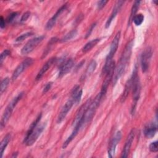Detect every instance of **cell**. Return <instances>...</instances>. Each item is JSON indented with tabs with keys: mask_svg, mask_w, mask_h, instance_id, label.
<instances>
[{
	"mask_svg": "<svg viewBox=\"0 0 158 158\" xmlns=\"http://www.w3.org/2000/svg\"><path fill=\"white\" fill-rule=\"evenodd\" d=\"M133 46V40L128 42L126 45L123 51V53L120 58V60L114 70L115 72H114V75L112 77V80L114 83L113 85H115L117 81V80L123 74L125 70L126 69V67L130 60V59L131 55Z\"/></svg>",
	"mask_w": 158,
	"mask_h": 158,
	"instance_id": "1",
	"label": "cell"
},
{
	"mask_svg": "<svg viewBox=\"0 0 158 158\" xmlns=\"http://www.w3.org/2000/svg\"><path fill=\"white\" fill-rule=\"evenodd\" d=\"M82 96V89L78 85L75 86L72 90L70 98L73 101L74 104H78Z\"/></svg>",
	"mask_w": 158,
	"mask_h": 158,
	"instance_id": "19",
	"label": "cell"
},
{
	"mask_svg": "<svg viewBox=\"0 0 158 158\" xmlns=\"http://www.w3.org/2000/svg\"><path fill=\"white\" fill-rule=\"evenodd\" d=\"M46 127V123H42L40 125H38L33 130L31 134L26 138L24 139L23 142L26 144L27 146H31L33 145L35 141L37 140L38 137L40 136L41 133L43 131Z\"/></svg>",
	"mask_w": 158,
	"mask_h": 158,
	"instance_id": "6",
	"label": "cell"
},
{
	"mask_svg": "<svg viewBox=\"0 0 158 158\" xmlns=\"http://www.w3.org/2000/svg\"><path fill=\"white\" fill-rule=\"evenodd\" d=\"M120 38V31H118L110 44V51H109V52L108 53V55L107 56L105 64L103 67V69H102V74L106 75V73L107 72L109 69L110 68V67L113 62L112 58L118 48Z\"/></svg>",
	"mask_w": 158,
	"mask_h": 158,
	"instance_id": "3",
	"label": "cell"
},
{
	"mask_svg": "<svg viewBox=\"0 0 158 158\" xmlns=\"http://www.w3.org/2000/svg\"><path fill=\"white\" fill-rule=\"evenodd\" d=\"M30 12L29 11L25 12L22 15V17H21V19H20V22H23L26 21V20L28 19V17H30Z\"/></svg>",
	"mask_w": 158,
	"mask_h": 158,
	"instance_id": "35",
	"label": "cell"
},
{
	"mask_svg": "<svg viewBox=\"0 0 158 158\" xmlns=\"http://www.w3.org/2000/svg\"><path fill=\"white\" fill-rule=\"evenodd\" d=\"M33 35V33L32 32H27V33H25L24 34H22L20 36H19L18 38H16L15 41L17 42H20V41H23L25 39L27 38L28 37L31 36Z\"/></svg>",
	"mask_w": 158,
	"mask_h": 158,
	"instance_id": "32",
	"label": "cell"
},
{
	"mask_svg": "<svg viewBox=\"0 0 158 158\" xmlns=\"http://www.w3.org/2000/svg\"><path fill=\"white\" fill-rule=\"evenodd\" d=\"M10 54V52L9 50L8 49H5L4 50L1 54V57H0V64L2 65L4 60H5V59Z\"/></svg>",
	"mask_w": 158,
	"mask_h": 158,
	"instance_id": "31",
	"label": "cell"
},
{
	"mask_svg": "<svg viewBox=\"0 0 158 158\" xmlns=\"http://www.w3.org/2000/svg\"><path fill=\"white\" fill-rule=\"evenodd\" d=\"M123 3H124V1H118L115 3V6H114V9H113V10H112V12L110 15L109 16V17L108 18V19H107L105 27H106V28L109 27L110 23H112V20H114V18L115 17V16L117 15L118 12L120 10V8H121V7L122 6V5H123Z\"/></svg>",
	"mask_w": 158,
	"mask_h": 158,
	"instance_id": "17",
	"label": "cell"
},
{
	"mask_svg": "<svg viewBox=\"0 0 158 158\" xmlns=\"http://www.w3.org/2000/svg\"><path fill=\"white\" fill-rule=\"evenodd\" d=\"M121 138H122V133L121 131H118L117 132H116L114 136L113 137V138L110 142L109 146L108 148V151H107L109 157L111 158L114 156L116 146L118 144V143L120 142Z\"/></svg>",
	"mask_w": 158,
	"mask_h": 158,
	"instance_id": "11",
	"label": "cell"
},
{
	"mask_svg": "<svg viewBox=\"0 0 158 158\" xmlns=\"http://www.w3.org/2000/svg\"><path fill=\"white\" fill-rule=\"evenodd\" d=\"M132 80L131 89L133 91V104L131 107V114H134L137 104V102L139 100L141 92V84L138 75L137 69L135 68L133 72V74L131 77Z\"/></svg>",
	"mask_w": 158,
	"mask_h": 158,
	"instance_id": "2",
	"label": "cell"
},
{
	"mask_svg": "<svg viewBox=\"0 0 158 158\" xmlns=\"http://www.w3.org/2000/svg\"><path fill=\"white\" fill-rule=\"evenodd\" d=\"M95 26H96V23H93V24L91 25L90 28L88 29V31H87V33H86V34L85 38H88V36H89L91 33L92 32V31H93V30L94 29V28Z\"/></svg>",
	"mask_w": 158,
	"mask_h": 158,
	"instance_id": "38",
	"label": "cell"
},
{
	"mask_svg": "<svg viewBox=\"0 0 158 158\" xmlns=\"http://www.w3.org/2000/svg\"><path fill=\"white\" fill-rule=\"evenodd\" d=\"M102 99V97L101 96L100 93H99L95 97L93 101L91 102V104L87 108V109L83 115V117L82 118V127H83L85 125L87 124L88 122H89L91 121V120L92 119V118L93 117V116L96 112L97 108L99 106V104H100Z\"/></svg>",
	"mask_w": 158,
	"mask_h": 158,
	"instance_id": "4",
	"label": "cell"
},
{
	"mask_svg": "<svg viewBox=\"0 0 158 158\" xmlns=\"http://www.w3.org/2000/svg\"><path fill=\"white\" fill-rule=\"evenodd\" d=\"M74 65V62L72 59H69L64 61L59 67V77H62L67 73Z\"/></svg>",
	"mask_w": 158,
	"mask_h": 158,
	"instance_id": "16",
	"label": "cell"
},
{
	"mask_svg": "<svg viewBox=\"0 0 158 158\" xmlns=\"http://www.w3.org/2000/svg\"><path fill=\"white\" fill-rule=\"evenodd\" d=\"M57 41H58V38H56V37H53V38H52L50 40V41H49V43H48V46H47L46 48L45 49V50H44V52H43V57H42V58L46 57V55L48 54V52L50 51V50H51L52 46H53V44H54Z\"/></svg>",
	"mask_w": 158,
	"mask_h": 158,
	"instance_id": "27",
	"label": "cell"
},
{
	"mask_svg": "<svg viewBox=\"0 0 158 158\" xmlns=\"http://www.w3.org/2000/svg\"><path fill=\"white\" fill-rule=\"evenodd\" d=\"M131 85H132V80H131V78H130L129 80H128V81H127V83L125 85L124 91H123V92L122 94L121 98H120V101L122 102H123L126 100V99L131 89Z\"/></svg>",
	"mask_w": 158,
	"mask_h": 158,
	"instance_id": "21",
	"label": "cell"
},
{
	"mask_svg": "<svg viewBox=\"0 0 158 158\" xmlns=\"http://www.w3.org/2000/svg\"><path fill=\"white\" fill-rule=\"evenodd\" d=\"M151 57L152 49L150 47H148L144 49L141 56V67L143 72H146L148 70Z\"/></svg>",
	"mask_w": 158,
	"mask_h": 158,
	"instance_id": "9",
	"label": "cell"
},
{
	"mask_svg": "<svg viewBox=\"0 0 158 158\" xmlns=\"http://www.w3.org/2000/svg\"><path fill=\"white\" fill-rule=\"evenodd\" d=\"M17 156V152L13 153V155L12 156V157H16Z\"/></svg>",
	"mask_w": 158,
	"mask_h": 158,
	"instance_id": "40",
	"label": "cell"
},
{
	"mask_svg": "<svg viewBox=\"0 0 158 158\" xmlns=\"http://www.w3.org/2000/svg\"><path fill=\"white\" fill-rule=\"evenodd\" d=\"M18 14H19V12H13V13L10 14L7 17V20H6L7 22V23H10V22H12L14 20V19L18 15Z\"/></svg>",
	"mask_w": 158,
	"mask_h": 158,
	"instance_id": "34",
	"label": "cell"
},
{
	"mask_svg": "<svg viewBox=\"0 0 158 158\" xmlns=\"http://www.w3.org/2000/svg\"><path fill=\"white\" fill-rule=\"evenodd\" d=\"M141 1H135L133 6H132V8H131V13H130V17H129V22H128V25H130L133 20V19L134 17V16L136 15V13L139 8V4H140Z\"/></svg>",
	"mask_w": 158,
	"mask_h": 158,
	"instance_id": "25",
	"label": "cell"
},
{
	"mask_svg": "<svg viewBox=\"0 0 158 158\" xmlns=\"http://www.w3.org/2000/svg\"><path fill=\"white\" fill-rule=\"evenodd\" d=\"M134 137H135V131L133 129H132L127 136V140L125 141V145H124L122 152L121 157L125 158V157H128L130 151V148H131L133 141V139H134Z\"/></svg>",
	"mask_w": 158,
	"mask_h": 158,
	"instance_id": "14",
	"label": "cell"
},
{
	"mask_svg": "<svg viewBox=\"0 0 158 158\" xmlns=\"http://www.w3.org/2000/svg\"><path fill=\"white\" fill-rule=\"evenodd\" d=\"M77 35V30H72L70 31H69V33H67L61 40H60V42L61 43H65L67 42L70 40H72V38H73L74 37H75Z\"/></svg>",
	"mask_w": 158,
	"mask_h": 158,
	"instance_id": "26",
	"label": "cell"
},
{
	"mask_svg": "<svg viewBox=\"0 0 158 158\" xmlns=\"http://www.w3.org/2000/svg\"><path fill=\"white\" fill-rule=\"evenodd\" d=\"M80 130V128L78 127H74L73 128V130L72 131V133H71V135L68 137V138L65 140V141L63 145H62V148H65L70 143L73 139V138L77 136V135L78 134V131Z\"/></svg>",
	"mask_w": 158,
	"mask_h": 158,
	"instance_id": "24",
	"label": "cell"
},
{
	"mask_svg": "<svg viewBox=\"0 0 158 158\" xmlns=\"http://www.w3.org/2000/svg\"><path fill=\"white\" fill-rule=\"evenodd\" d=\"M114 70H115V62H114V61H113L110 67V68L109 69L107 72L106 73V77H105V78H104V81H103L102 87H101V91L99 93L102 98L106 94V93L107 92V88L109 86V85L110 82L111 81V80H112Z\"/></svg>",
	"mask_w": 158,
	"mask_h": 158,
	"instance_id": "7",
	"label": "cell"
},
{
	"mask_svg": "<svg viewBox=\"0 0 158 158\" xmlns=\"http://www.w3.org/2000/svg\"><path fill=\"white\" fill-rule=\"evenodd\" d=\"M96 66H97V63H96V60L94 59L92 60L90 62L89 64L88 65V66L86 69V73H85L86 75H88L91 74V73H93L94 71V70L96 69Z\"/></svg>",
	"mask_w": 158,
	"mask_h": 158,
	"instance_id": "28",
	"label": "cell"
},
{
	"mask_svg": "<svg viewBox=\"0 0 158 158\" xmlns=\"http://www.w3.org/2000/svg\"><path fill=\"white\" fill-rule=\"evenodd\" d=\"M9 81H10V79L8 77L4 78L1 83V88H0V91H1V94H2L6 89H7L9 84Z\"/></svg>",
	"mask_w": 158,
	"mask_h": 158,
	"instance_id": "30",
	"label": "cell"
},
{
	"mask_svg": "<svg viewBox=\"0 0 158 158\" xmlns=\"http://www.w3.org/2000/svg\"><path fill=\"white\" fill-rule=\"evenodd\" d=\"M5 24H6L5 20H4V18H3V17L1 16L0 17V27H1V28H3L5 27Z\"/></svg>",
	"mask_w": 158,
	"mask_h": 158,
	"instance_id": "39",
	"label": "cell"
},
{
	"mask_svg": "<svg viewBox=\"0 0 158 158\" xmlns=\"http://www.w3.org/2000/svg\"><path fill=\"white\" fill-rule=\"evenodd\" d=\"M100 41L99 38H96L94 40H92L91 41H89V42H88L83 48L82 51L83 52H87L88 51H90L93 47H94Z\"/></svg>",
	"mask_w": 158,
	"mask_h": 158,
	"instance_id": "23",
	"label": "cell"
},
{
	"mask_svg": "<svg viewBox=\"0 0 158 158\" xmlns=\"http://www.w3.org/2000/svg\"><path fill=\"white\" fill-rule=\"evenodd\" d=\"M66 7H67V4H65L57 10V12L54 14V15L48 21L46 25V30H50L54 26L57 19L59 18L60 15L66 9Z\"/></svg>",
	"mask_w": 158,
	"mask_h": 158,
	"instance_id": "15",
	"label": "cell"
},
{
	"mask_svg": "<svg viewBox=\"0 0 158 158\" xmlns=\"http://www.w3.org/2000/svg\"><path fill=\"white\" fill-rule=\"evenodd\" d=\"M157 131V125L156 123H151L148 125L144 129V135L146 138L151 139L154 136Z\"/></svg>",
	"mask_w": 158,
	"mask_h": 158,
	"instance_id": "20",
	"label": "cell"
},
{
	"mask_svg": "<svg viewBox=\"0 0 158 158\" xmlns=\"http://www.w3.org/2000/svg\"><path fill=\"white\" fill-rule=\"evenodd\" d=\"M91 99H88V101H86V102L80 108L73 122V127L77 126L79 124L81 125L82 127V118L83 117V115L87 109V108L88 107V106H89V104H91Z\"/></svg>",
	"mask_w": 158,
	"mask_h": 158,
	"instance_id": "12",
	"label": "cell"
},
{
	"mask_svg": "<svg viewBox=\"0 0 158 158\" xmlns=\"http://www.w3.org/2000/svg\"><path fill=\"white\" fill-rule=\"evenodd\" d=\"M56 60V57H52L43 65V66L41 67V69H40V70L39 71V72L38 73L36 77V80H39L43 77L44 73L48 70V69L51 67V66L54 63Z\"/></svg>",
	"mask_w": 158,
	"mask_h": 158,
	"instance_id": "18",
	"label": "cell"
},
{
	"mask_svg": "<svg viewBox=\"0 0 158 158\" xmlns=\"http://www.w3.org/2000/svg\"><path fill=\"white\" fill-rule=\"evenodd\" d=\"M149 149L150 151L152 152H157L158 151V142L157 141H155L152 143H151L149 145Z\"/></svg>",
	"mask_w": 158,
	"mask_h": 158,
	"instance_id": "33",
	"label": "cell"
},
{
	"mask_svg": "<svg viewBox=\"0 0 158 158\" xmlns=\"http://www.w3.org/2000/svg\"><path fill=\"white\" fill-rule=\"evenodd\" d=\"M107 2H108L107 1H103V0L98 1V9L99 10L102 9L104 7V6L107 3Z\"/></svg>",
	"mask_w": 158,
	"mask_h": 158,
	"instance_id": "36",
	"label": "cell"
},
{
	"mask_svg": "<svg viewBox=\"0 0 158 158\" xmlns=\"http://www.w3.org/2000/svg\"><path fill=\"white\" fill-rule=\"evenodd\" d=\"M10 135L9 133L7 134L4 138L2 139V140L1 142V145H0V148H1V157H2L4 152L8 144V143H9L10 140Z\"/></svg>",
	"mask_w": 158,
	"mask_h": 158,
	"instance_id": "22",
	"label": "cell"
},
{
	"mask_svg": "<svg viewBox=\"0 0 158 158\" xmlns=\"http://www.w3.org/2000/svg\"><path fill=\"white\" fill-rule=\"evenodd\" d=\"M74 104L73 101L70 98L64 104V106L62 107L60 112H59L57 118V123H60L65 118L66 115H67L68 112L70 111L72 107Z\"/></svg>",
	"mask_w": 158,
	"mask_h": 158,
	"instance_id": "13",
	"label": "cell"
},
{
	"mask_svg": "<svg viewBox=\"0 0 158 158\" xmlns=\"http://www.w3.org/2000/svg\"><path fill=\"white\" fill-rule=\"evenodd\" d=\"M143 20H144V15L142 14H136L134 16L132 21L136 26H139L143 22Z\"/></svg>",
	"mask_w": 158,
	"mask_h": 158,
	"instance_id": "29",
	"label": "cell"
},
{
	"mask_svg": "<svg viewBox=\"0 0 158 158\" xmlns=\"http://www.w3.org/2000/svg\"><path fill=\"white\" fill-rule=\"evenodd\" d=\"M23 96V93H19L15 98H14L13 99V100L8 104V106H7V107L6 108V109L4 110V112L3 113V115L2 116L1 118V123H0V127H1V129L2 130L5 125H6L7 122H8V120H9L11 114L12 113V111L14 110V109L15 108V107L16 106L17 104L18 103V102L20 100V99L22 98Z\"/></svg>",
	"mask_w": 158,
	"mask_h": 158,
	"instance_id": "5",
	"label": "cell"
},
{
	"mask_svg": "<svg viewBox=\"0 0 158 158\" xmlns=\"http://www.w3.org/2000/svg\"><path fill=\"white\" fill-rule=\"evenodd\" d=\"M33 60L31 58H27L22 62L14 71L12 75V80H15L28 67L33 64Z\"/></svg>",
	"mask_w": 158,
	"mask_h": 158,
	"instance_id": "10",
	"label": "cell"
},
{
	"mask_svg": "<svg viewBox=\"0 0 158 158\" xmlns=\"http://www.w3.org/2000/svg\"><path fill=\"white\" fill-rule=\"evenodd\" d=\"M51 86H52V82H49V83H48L43 88V93H47L51 88Z\"/></svg>",
	"mask_w": 158,
	"mask_h": 158,
	"instance_id": "37",
	"label": "cell"
},
{
	"mask_svg": "<svg viewBox=\"0 0 158 158\" xmlns=\"http://www.w3.org/2000/svg\"><path fill=\"white\" fill-rule=\"evenodd\" d=\"M44 38V36H40L29 40L25 44V46L22 48L21 49L22 54L25 55L31 52L43 41Z\"/></svg>",
	"mask_w": 158,
	"mask_h": 158,
	"instance_id": "8",
	"label": "cell"
}]
</instances>
